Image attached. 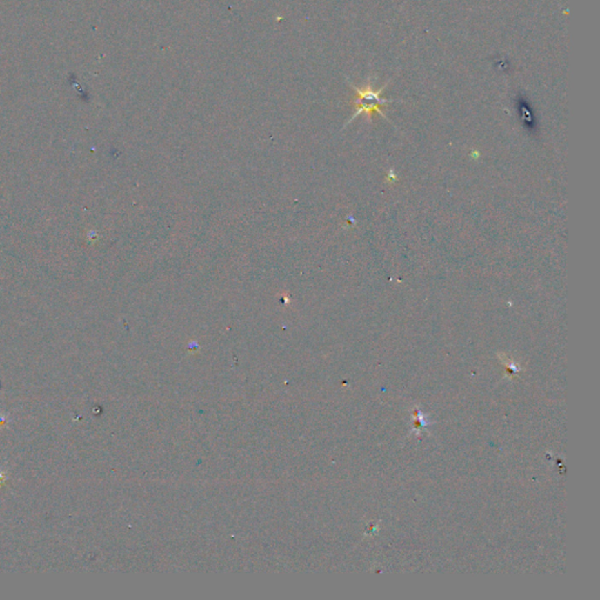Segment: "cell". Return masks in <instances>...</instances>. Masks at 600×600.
Here are the masks:
<instances>
[{
  "label": "cell",
  "mask_w": 600,
  "mask_h": 600,
  "mask_svg": "<svg viewBox=\"0 0 600 600\" xmlns=\"http://www.w3.org/2000/svg\"><path fill=\"white\" fill-rule=\"evenodd\" d=\"M351 86L355 90V95H357L354 100L355 113L353 114L351 120L347 122L346 125L351 123L355 117L361 115V114H366L367 117H370L372 114L374 113L380 114L383 119H386L387 121H390L386 114L383 113L381 110L383 106L395 101V100H387V99L381 98L382 90L386 88L387 85L381 87L379 90H373L372 85H366L363 88L355 87L353 83Z\"/></svg>",
  "instance_id": "obj_1"
}]
</instances>
